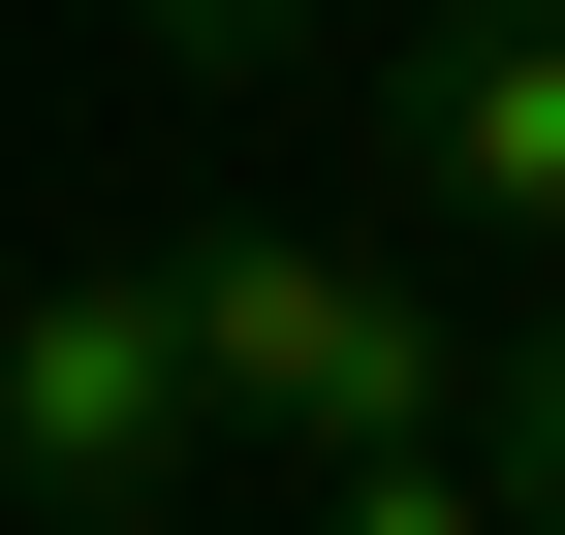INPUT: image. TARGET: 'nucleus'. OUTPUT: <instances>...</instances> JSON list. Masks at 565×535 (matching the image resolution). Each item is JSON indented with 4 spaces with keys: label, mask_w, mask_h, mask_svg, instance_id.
<instances>
[{
    "label": "nucleus",
    "mask_w": 565,
    "mask_h": 535,
    "mask_svg": "<svg viewBox=\"0 0 565 535\" xmlns=\"http://www.w3.org/2000/svg\"><path fill=\"white\" fill-rule=\"evenodd\" d=\"M158 315H189V410L282 441V473H377V441H440V410H471L440 284H408V252H345V221H189V252H158Z\"/></svg>",
    "instance_id": "1"
},
{
    "label": "nucleus",
    "mask_w": 565,
    "mask_h": 535,
    "mask_svg": "<svg viewBox=\"0 0 565 535\" xmlns=\"http://www.w3.org/2000/svg\"><path fill=\"white\" fill-rule=\"evenodd\" d=\"M189 315H158V252H126V284H0V504L32 535H158L189 504Z\"/></svg>",
    "instance_id": "2"
},
{
    "label": "nucleus",
    "mask_w": 565,
    "mask_h": 535,
    "mask_svg": "<svg viewBox=\"0 0 565 535\" xmlns=\"http://www.w3.org/2000/svg\"><path fill=\"white\" fill-rule=\"evenodd\" d=\"M377 189L565 284V0H440V32L377 63Z\"/></svg>",
    "instance_id": "3"
},
{
    "label": "nucleus",
    "mask_w": 565,
    "mask_h": 535,
    "mask_svg": "<svg viewBox=\"0 0 565 535\" xmlns=\"http://www.w3.org/2000/svg\"><path fill=\"white\" fill-rule=\"evenodd\" d=\"M126 32H158V63H189V95H282V63H315V32H345V0H126Z\"/></svg>",
    "instance_id": "4"
},
{
    "label": "nucleus",
    "mask_w": 565,
    "mask_h": 535,
    "mask_svg": "<svg viewBox=\"0 0 565 535\" xmlns=\"http://www.w3.org/2000/svg\"><path fill=\"white\" fill-rule=\"evenodd\" d=\"M315 535H503V504H471V441H377V473H315Z\"/></svg>",
    "instance_id": "5"
}]
</instances>
